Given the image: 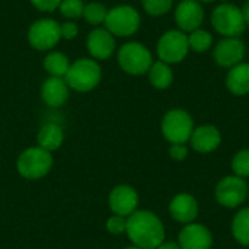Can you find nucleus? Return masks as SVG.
Instances as JSON below:
<instances>
[{"label": "nucleus", "mask_w": 249, "mask_h": 249, "mask_svg": "<svg viewBox=\"0 0 249 249\" xmlns=\"http://www.w3.org/2000/svg\"><path fill=\"white\" fill-rule=\"evenodd\" d=\"M58 10L67 19H79L83 16L85 3L82 0H61Z\"/></svg>", "instance_id": "obj_28"}, {"label": "nucleus", "mask_w": 249, "mask_h": 249, "mask_svg": "<svg viewBox=\"0 0 249 249\" xmlns=\"http://www.w3.org/2000/svg\"><path fill=\"white\" fill-rule=\"evenodd\" d=\"M86 47L93 60H108L117 48L115 36L105 28H96L89 32Z\"/></svg>", "instance_id": "obj_15"}, {"label": "nucleus", "mask_w": 249, "mask_h": 249, "mask_svg": "<svg viewBox=\"0 0 249 249\" xmlns=\"http://www.w3.org/2000/svg\"><path fill=\"white\" fill-rule=\"evenodd\" d=\"M198 201L193 194L188 193H179L174 196V198L169 203V214L171 217L181 223V225H188L196 222L198 217Z\"/></svg>", "instance_id": "obj_17"}, {"label": "nucleus", "mask_w": 249, "mask_h": 249, "mask_svg": "<svg viewBox=\"0 0 249 249\" xmlns=\"http://www.w3.org/2000/svg\"><path fill=\"white\" fill-rule=\"evenodd\" d=\"M61 39L60 23L51 18L35 20L28 29V42L38 51L53 50Z\"/></svg>", "instance_id": "obj_10"}, {"label": "nucleus", "mask_w": 249, "mask_h": 249, "mask_svg": "<svg viewBox=\"0 0 249 249\" xmlns=\"http://www.w3.org/2000/svg\"><path fill=\"white\" fill-rule=\"evenodd\" d=\"M169 156L171 159L177 160V162H182L188 158V153H190V149L187 144H171L169 146Z\"/></svg>", "instance_id": "obj_30"}, {"label": "nucleus", "mask_w": 249, "mask_h": 249, "mask_svg": "<svg viewBox=\"0 0 249 249\" xmlns=\"http://www.w3.org/2000/svg\"><path fill=\"white\" fill-rule=\"evenodd\" d=\"M38 146L48 150V152H54L57 149L61 147L63 142H64V133L63 128L58 124L54 123H48L45 125H42L38 131Z\"/></svg>", "instance_id": "obj_21"}, {"label": "nucleus", "mask_w": 249, "mask_h": 249, "mask_svg": "<svg viewBox=\"0 0 249 249\" xmlns=\"http://www.w3.org/2000/svg\"><path fill=\"white\" fill-rule=\"evenodd\" d=\"M147 79H149V83L155 89L165 90L172 86L175 74H174L172 66L158 60V61H153V64L150 66V69L147 71Z\"/></svg>", "instance_id": "obj_20"}, {"label": "nucleus", "mask_w": 249, "mask_h": 249, "mask_svg": "<svg viewBox=\"0 0 249 249\" xmlns=\"http://www.w3.org/2000/svg\"><path fill=\"white\" fill-rule=\"evenodd\" d=\"M232 236L233 239L242 245L249 247V207L241 209L232 219Z\"/></svg>", "instance_id": "obj_22"}, {"label": "nucleus", "mask_w": 249, "mask_h": 249, "mask_svg": "<svg viewBox=\"0 0 249 249\" xmlns=\"http://www.w3.org/2000/svg\"><path fill=\"white\" fill-rule=\"evenodd\" d=\"M248 190L247 179L233 174L226 175L217 182L214 188V198L225 209H238L248 200Z\"/></svg>", "instance_id": "obj_9"}, {"label": "nucleus", "mask_w": 249, "mask_h": 249, "mask_svg": "<svg viewBox=\"0 0 249 249\" xmlns=\"http://www.w3.org/2000/svg\"><path fill=\"white\" fill-rule=\"evenodd\" d=\"M174 0H142L143 10L150 16H163L172 10Z\"/></svg>", "instance_id": "obj_27"}, {"label": "nucleus", "mask_w": 249, "mask_h": 249, "mask_svg": "<svg viewBox=\"0 0 249 249\" xmlns=\"http://www.w3.org/2000/svg\"><path fill=\"white\" fill-rule=\"evenodd\" d=\"M124 249H142V248H139V247H134V245H133V247H127V248H124Z\"/></svg>", "instance_id": "obj_36"}, {"label": "nucleus", "mask_w": 249, "mask_h": 249, "mask_svg": "<svg viewBox=\"0 0 249 249\" xmlns=\"http://www.w3.org/2000/svg\"><path fill=\"white\" fill-rule=\"evenodd\" d=\"M108 203L114 214L128 217L139 207V194L131 185H117L109 193Z\"/></svg>", "instance_id": "obj_14"}, {"label": "nucleus", "mask_w": 249, "mask_h": 249, "mask_svg": "<svg viewBox=\"0 0 249 249\" xmlns=\"http://www.w3.org/2000/svg\"><path fill=\"white\" fill-rule=\"evenodd\" d=\"M34 7L41 12H54L58 9L61 0H29Z\"/></svg>", "instance_id": "obj_31"}, {"label": "nucleus", "mask_w": 249, "mask_h": 249, "mask_svg": "<svg viewBox=\"0 0 249 249\" xmlns=\"http://www.w3.org/2000/svg\"><path fill=\"white\" fill-rule=\"evenodd\" d=\"M107 13H108V9L105 4H102L99 1H92V3L85 4L83 18L89 25L98 26V25H102L105 22Z\"/></svg>", "instance_id": "obj_25"}, {"label": "nucleus", "mask_w": 249, "mask_h": 249, "mask_svg": "<svg viewBox=\"0 0 249 249\" xmlns=\"http://www.w3.org/2000/svg\"><path fill=\"white\" fill-rule=\"evenodd\" d=\"M213 60L219 67L231 69L242 61H245L247 55V45L242 38L232 36V38H220L213 45Z\"/></svg>", "instance_id": "obj_11"}, {"label": "nucleus", "mask_w": 249, "mask_h": 249, "mask_svg": "<svg viewBox=\"0 0 249 249\" xmlns=\"http://www.w3.org/2000/svg\"><path fill=\"white\" fill-rule=\"evenodd\" d=\"M102 79V69L93 58H80L70 64L69 71L64 76L66 83L76 92L93 90Z\"/></svg>", "instance_id": "obj_3"}, {"label": "nucleus", "mask_w": 249, "mask_h": 249, "mask_svg": "<svg viewBox=\"0 0 249 249\" xmlns=\"http://www.w3.org/2000/svg\"><path fill=\"white\" fill-rule=\"evenodd\" d=\"M188 35V45H190V51H194L197 54H203L207 53L209 50L213 48L214 45V36L210 31L198 28Z\"/></svg>", "instance_id": "obj_24"}, {"label": "nucleus", "mask_w": 249, "mask_h": 249, "mask_svg": "<svg viewBox=\"0 0 249 249\" xmlns=\"http://www.w3.org/2000/svg\"><path fill=\"white\" fill-rule=\"evenodd\" d=\"M156 249H181V247L178 245V242H163Z\"/></svg>", "instance_id": "obj_34"}, {"label": "nucleus", "mask_w": 249, "mask_h": 249, "mask_svg": "<svg viewBox=\"0 0 249 249\" xmlns=\"http://www.w3.org/2000/svg\"><path fill=\"white\" fill-rule=\"evenodd\" d=\"M241 12H242V16H244V20H245L247 28H249V0H247V1L241 6Z\"/></svg>", "instance_id": "obj_33"}, {"label": "nucleus", "mask_w": 249, "mask_h": 249, "mask_svg": "<svg viewBox=\"0 0 249 249\" xmlns=\"http://www.w3.org/2000/svg\"><path fill=\"white\" fill-rule=\"evenodd\" d=\"M69 95H70V88L66 83L64 77L50 76L48 79L44 80L41 86V98L44 104L53 108H58L64 105L69 99Z\"/></svg>", "instance_id": "obj_18"}, {"label": "nucleus", "mask_w": 249, "mask_h": 249, "mask_svg": "<svg viewBox=\"0 0 249 249\" xmlns=\"http://www.w3.org/2000/svg\"><path fill=\"white\" fill-rule=\"evenodd\" d=\"M104 25L105 29H108L114 36L127 38L134 35L140 29L142 16L134 6L118 4L112 9H108Z\"/></svg>", "instance_id": "obj_6"}, {"label": "nucleus", "mask_w": 249, "mask_h": 249, "mask_svg": "<svg viewBox=\"0 0 249 249\" xmlns=\"http://www.w3.org/2000/svg\"><path fill=\"white\" fill-rule=\"evenodd\" d=\"M16 168L20 177L29 181L44 178L53 168L51 152L36 146L23 150L16 162Z\"/></svg>", "instance_id": "obj_8"}, {"label": "nucleus", "mask_w": 249, "mask_h": 249, "mask_svg": "<svg viewBox=\"0 0 249 249\" xmlns=\"http://www.w3.org/2000/svg\"><path fill=\"white\" fill-rule=\"evenodd\" d=\"M190 146L193 150L201 155L212 153L217 150L222 144V133L213 124H203L194 127V131L190 137Z\"/></svg>", "instance_id": "obj_16"}, {"label": "nucleus", "mask_w": 249, "mask_h": 249, "mask_svg": "<svg viewBox=\"0 0 249 249\" xmlns=\"http://www.w3.org/2000/svg\"><path fill=\"white\" fill-rule=\"evenodd\" d=\"M194 118L184 108L169 109L160 123V131L171 144H187L194 131Z\"/></svg>", "instance_id": "obj_4"}, {"label": "nucleus", "mask_w": 249, "mask_h": 249, "mask_svg": "<svg viewBox=\"0 0 249 249\" xmlns=\"http://www.w3.org/2000/svg\"><path fill=\"white\" fill-rule=\"evenodd\" d=\"M158 60L172 66L182 63L190 54L188 35L179 29L165 31L156 42Z\"/></svg>", "instance_id": "obj_7"}, {"label": "nucleus", "mask_w": 249, "mask_h": 249, "mask_svg": "<svg viewBox=\"0 0 249 249\" xmlns=\"http://www.w3.org/2000/svg\"><path fill=\"white\" fill-rule=\"evenodd\" d=\"M248 201H249V190H248Z\"/></svg>", "instance_id": "obj_37"}, {"label": "nucleus", "mask_w": 249, "mask_h": 249, "mask_svg": "<svg viewBox=\"0 0 249 249\" xmlns=\"http://www.w3.org/2000/svg\"><path fill=\"white\" fill-rule=\"evenodd\" d=\"M178 245L181 249H212L213 233L203 223L184 225L178 233Z\"/></svg>", "instance_id": "obj_13"}, {"label": "nucleus", "mask_w": 249, "mask_h": 249, "mask_svg": "<svg viewBox=\"0 0 249 249\" xmlns=\"http://www.w3.org/2000/svg\"><path fill=\"white\" fill-rule=\"evenodd\" d=\"M69 67L70 60L64 53L53 51L47 54V57L44 58V69L53 77H64L66 73L69 71Z\"/></svg>", "instance_id": "obj_23"}, {"label": "nucleus", "mask_w": 249, "mask_h": 249, "mask_svg": "<svg viewBox=\"0 0 249 249\" xmlns=\"http://www.w3.org/2000/svg\"><path fill=\"white\" fill-rule=\"evenodd\" d=\"M174 19L177 23V29L185 34L201 28L206 19L203 3H200L198 0H181L174 10Z\"/></svg>", "instance_id": "obj_12"}, {"label": "nucleus", "mask_w": 249, "mask_h": 249, "mask_svg": "<svg viewBox=\"0 0 249 249\" xmlns=\"http://www.w3.org/2000/svg\"><path fill=\"white\" fill-rule=\"evenodd\" d=\"M125 233L134 247L142 249H156L166 236L163 222L150 210H136L128 216Z\"/></svg>", "instance_id": "obj_1"}, {"label": "nucleus", "mask_w": 249, "mask_h": 249, "mask_svg": "<svg viewBox=\"0 0 249 249\" xmlns=\"http://www.w3.org/2000/svg\"><path fill=\"white\" fill-rule=\"evenodd\" d=\"M117 60L123 71L131 76L147 74L153 64L152 51L139 41H128L118 48Z\"/></svg>", "instance_id": "obj_5"}, {"label": "nucleus", "mask_w": 249, "mask_h": 249, "mask_svg": "<svg viewBox=\"0 0 249 249\" xmlns=\"http://www.w3.org/2000/svg\"><path fill=\"white\" fill-rule=\"evenodd\" d=\"M226 89L235 96L249 95V63L242 61L231 67L225 79Z\"/></svg>", "instance_id": "obj_19"}, {"label": "nucleus", "mask_w": 249, "mask_h": 249, "mask_svg": "<svg viewBox=\"0 0 249 249\" xmlns=\"http://www.w3.org/2000/svg\"><path fill=\"white\" fill-rule=\"evenodd\" d=\"M60 32H61V38L64 39H74L79 34V26L74 22H64L60 25Z\"/></svg>", "instance_id": "obj_32"}, {"label": "nucleus", "mask_w": 249, "mask_h": 249, "mask_svg": "<svg viewBox=\"0 0 249 249\" xmlns=\"http://www.w3.org/2000/svg\"><path fill=\"white\" fill-rule=\"evenodd\" d=\"M200 3H214V1H219V0H198Z\"/></svg>", "instance_id": "obj_35"}, {"label": "nucleus", "mask_w": 249, "mask_h": 249, "mask_svg": "<svg viewBox=\"0 0 249 249\" xmlns=\"http://www.w3.org/2000/svg\"><path fill=\"white\" fill-rule=\"evenodd\" d=\"M127 229V217L114 214L107 220V231L111 235H123Z\"/></svg>", "instance_id": "obj_29"}, {"label": "nucleus", "mask_w": 249, "mask_h": 249, "mask_svg": "<svg viewBox=\"0 0 249 249\" xmlns=\"http://www.w3.org/2000/svg\"><path fill=\"white\" fill-rule=\"evenodd\" d=\"M231 168L233 175L241 177L244 179L249 178V149H241L233 155Z\"/></svg>", "instance_id": "obj_26"}, {"label": "nucleus", "mask_w": 249, "mask_h": 249, "mask_svg": "<svg viewBox=\"0 0 249 249\" xmlns=\"http://www.w3.org/2000/svg\"><path fill=\"white\" fill-rule=\"evenodd\" d=\"M210 22L216 34H219L222 38H241L247 31L241 7L229 1H222L212 10Z\"/></svg>", "instance_id": "obj_2"}]
</instances>
